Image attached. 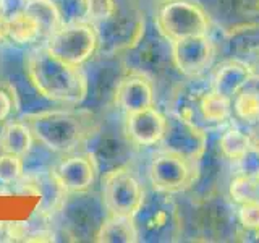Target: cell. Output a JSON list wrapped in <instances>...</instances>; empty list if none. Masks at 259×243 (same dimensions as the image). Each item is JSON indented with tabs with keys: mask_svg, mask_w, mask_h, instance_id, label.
Returning a JSON list of instances; mask_svg holds the SVG:
<instances>
[{
	"mask_svg": "<svg viewBox=\"0 0 259 243\" xmlns=\"http://www.w3.org/2000/svg\"><path fill=\"white\" fill-rule=\"evenodd\" d=\"M24 73L31 86L49 101L81 104L88 94V76L78 65L59 59L44 47H36L24 59Z\"/></svg>",
	"mask_w": 259,
	"mask_h": 243,
	"instance_id": "obj_1",
	"label": "cell"
},
{
	"mask_svg": "<svg viewBox=\"0 0 259 243\" xmlns=\"http://www.w3.org/2000/svg\"><path fill=\"white\" fill-rule=\"evenodd\" d=\"M37 143L54 152L70 154L84 146L97 132V120L91 110L65 109L26 113L23 117Z\"/></svg>",
	"mask_w": 259,
	"mask_h": 243,
	"instance_id": "obj_2",
	"label": "cell"
},
{
	"mask_svg": "<svg viewBox=\"0 0 259 243\" xmlns=\"http://www.w3.org/2000/svg\"><path fill=\"white\" fill-rule=\"evenodd\" d=\"M133 221L140 240L144 241H174L182 232V216L178 205L170 193L157 190L146 194Z\"/></svg>",
	"mask_w": 259,
	"mask_h": 243,
	"instance_id": "obj_3",
	"label": "cell"
},
{
	"mask_svg": "<svg viewBox=\"0 0 259 243\" xmlns=\"http://www.w3.org/2000/svg\"><path fill=\"white\" fill-rule=\"evenodd\" d=\"M101 190L105 211L123 217H135L146 196L141 182L126 166L107 170L102 175Z\"/></svg>",
	"mask_w": 259,
	"mask_h": 243,
	"instance_id": "obj_4",
	"label": "cell"
},
{
	"mask_svg": "<svg viewBox=\"0 0 259 243\" xmlns=\"http://www.w3.org/2000/svg\"><path fill=\"white\" fill-rule=\"evenodd\" d=\"M46 46L59 59L81 67L99 51V34L93 23H68L55 29Z\"/></svg>",
	"mask_w": 259,
	"mask_h": 243,
	"instance_id": "obj_5",
	"label": "cell"
},
{
	"mask_svg": "<svg viewBox=\"0 0 259 243\" xmlns=\"http://www.w3.org/2000/svg\"><path fill=\"white\" fill-rule=\"evenodd\" d=\"M156 26L170 40L207 34L210 18L207 12L190 0H165L156 16Z\"/></svg>",
	"mask_w": 259,
	"mask_h": 243,
	"instance_id": "obj_6",
	"label": "cell"
},
{
	"mask_svg": "<svg viewBox=\"0 0 259 243\" xmlns=\"http://www.w3.org/2000/svg\"><path fill=\"white\" fill-rule=\"evenodd\" d=\"M94 26L99 34V49L107 54L132 51L146 31L141 15L120 10L109 20L96 23Z\"/></svg>",
	"mask_w": 259,
	"mask_h": 243,
	"instance_id": "obj_7",
	"label": "cell"
},
{
	"mask_svg": "<svg viewBox=\"0 0 259 243\" xmlns=\"http://www.w3.org/2000/svg\"><path fill=\"white\" fill-rule=\"evenodd\" d=\"M160 144L165 151L178 154L191 162H199L207 149V135L198 124L170 112Z\"/></svg>",
	"mask_w": 259,
	"mask_h": 243,
	"instance_id": "obj_8",
	"label": "cell"
},
{
	"mask_svg": "<svg viewBox=\"0 0 259 243\" xmlns=\"http://www.w3.org/2000/svg\"><path fill=\"white\" fill-rule=\"evenodd\" d=\"M194 162L170 151L154 154L149 162V182L154 190L164 193H180L194 183Z\"/></svg>",
	"mask_w": 259,
	"mask_h": 243,
	"instance_id": "obj_9",
	"label": "cell"
},
{
	"mask_svg": "<svg viewBox=\"0 0 259 243\" xmlns=\"http://www.w3.org/2000/svg\"><path fill=\"white\" fill-rule=\"evenodd\" d=\"M99 166L93 152L67 154L52 170V175L65 193H83L88 191L96 182Z\"/></svg>",
	"mask_w": 259,
	"mask_h": 243,
	"instance_id": "obj_10",
	"label": "cell"
},
{
	"mask_svg": "<svg viewBox=\"0 0 259 243\" xmlns=\"http://www.w3.org/2000/svg\"><path fill=\"white\" fill-rule=\"evenodd\" d=\"M214 57V43L209 34L188 36L172 40L174 67L185 76H198Z\"/></svg>",
	"mask_w": 259,
	"mask_h": 243,
	"instance_id": "obj_11",
	"label": "cell"
},
{
	"mask_svg": "<svg viewBox=\"0 0 259 243\" xmlns=\"http://www.w3.org/2000/svg\"><path fill=\"white\" fill-rule=\"evenodd\" d=\"M112 97L117 107L125 113L152 107L154 102H156V94H154L151 78L143 71L130 68L123 75H120Z\"/></svg>",
	"mask_w": 259,
	"mask_h": 243,
	"instance_id": "obj_12",
	"label": "cell"
},
{
	"mask_svg": "<svg viewBox=\"0 0 259 243\" xmlns=\"http://www.w3.org/2000/svg\"><path fill=\"white\" fill-rule=\"evenodd\" d=\"M136 52V60H138V71H143L149 76V73H162L165 71L167 67L174 65L172 59V40L167 36H164L159 31V28L154 23V32L148 34L144 31L143 37L140 39L132 51Z\"/></svg>",
	"mask_w": 259,
	"mask_h": 243,
	"instance_id": "obj_13",
	"label": "cell"
},
{
	"mask_svg": "<svg viewBox=\"0 0 259 243\" xmlns=\"http://www.w3.org/2000/svg\"><path fill=\"white\" fill-rule=\"evenodd\" d=\"M167 115L152 107L125 113V136L135 146H156L162 141Z\"/></svg>",
	"mask_w": 259,
	"mask_h": 243,
	"instance_id": "obj_14",
	"label": "cell"
},
{
	"mask_svg": "<svg viewBox=\"0 0 259 243\" xmlns=\"http://www.w3.org/2000/svg\"><path fill=\"white\" fill-rule=\"evenodd\" d=\"M235 216L221 198H206L196 208V227L206 237H227L233 227Z\"/></svg>",
	"mask_w": 259,
	"mask_h": 243,
	"instance_id": "obj_15",
	"label": "cell"
},
{
	"mask_svg": "<svg viewBox=\"0 0 259 243\" xmlns=\"http://www.w3.org/2000/svg\"><path fill=\"white\" fill-rule=\"evenodd\" d=\"M199 5L207 12L209 18L227 23L229 28L253 23L259 16V0H199Z\"/></svg>",
	"mask_w": 259,
	"mask_h": 243,
	"instance_id": "obj_16",
	"label": "cell"
},
{
	"mask_svg": "<svg viewBox=\"0 0 259 243\" xmlns=\"http://www.w3.org/2000/svg\"><path fill=\"white\" fill-rule=\"evenodd\" d=\"M253 78L254 71L248 63L240 60H229L217 68L212 79V89L232 101L241 89H245L251 83Z\"/></svg>",
	"mask_w": 259,
	"mask_h": 243,
	"instance_id": "obj_17",
	"label": "cell"
},
{
	"mask_svg": "<svg viewBox=\"0 0 259 243\" xmlns=\"http://www.w3.org/2000/svg\"><path fill=\"white\" fill-rule=\"evenodd\" d=\"M225 51L230 60L245 62L259 52V21L229 28L225 34Z\"/></svg>",
	"mask_w": 259,
	"mask_h": 243,
	"instance_id": "obj_18",
	"label": "cell"
},
{
	"mask_svg": "<svg viewBox=\"0 0 259 243\" xmlns=\"http://www.w3.org/2000/svg\"><path fill=\"white\" fill-rule=\"evenodd\" d=\"M34 136L24 120H10L0 130V151L26 157L31 152Z\"/></svg>",
	"mask_w": 259,
	"mask_h": 243,
	"instance_id": "obj_19",
	"label": "cell"
},
{
	"mask_svg": "<svg viewBox=\"0 0 259 243\" xmlns=\"http://www.w3.org/2000/svg\"><path fill=\"white\" fill-rule=\"evenodd\" d=\"M94 241L101 243H135L140 241V235L135 225L133 217H123L109 214L104 217V221L97 230Z\"/></svg>",
	"mask_w": 259,
	"mask_h": 243,
	"instance_id": "obj_20",
	"label": "cell"
},
{
	"mask_svg": "<svg viewBox=\"0 0 259 243\" xmlns=\"http://www.w3.org/2000/svg\"><path fill=\"white\" fill-rule=\"evenodd\" d=\"M232 101L215 93L212 88L201 94L198 101V113L207 124H224L232 117Z\"/></svg>",
	"mask_w": 259,
	"mask_h": 243,
	"instance_id": "obj_21",
	"label": "cell"
},
{
	"mask_svg": "<svg viewBox=\"0 0 259 243\" xmlns=\"http://www.w3.org/2000/svg\"><path fill=\"white\" fill-rule=\"evenodd\" d=\"M26 12L34 18L40 28V37H49L62 26V16L54 0H28Z\"/></svg>",
	"mask_w": 259,
	"mask_h": 243,
	"instance_id": "obj_22",
	"label": "cell"
},
{
	"mask_svg": "<svg viewBox=\"0 0 259 243\" xmlns=\"http://www.w3.org/2000/svg\"><path fill=\"white\" fill-rule=\"evenodd\" d=\"M40 37V28L37 21L26 12L8 18V39L16 44L36 43Z\"/></svg>",
	"mask_w": 259,
	"mask_h": 243,
	"instance_id": "obj_23",
	"label": "cell"
},
{
	"mask_svg": "<svg viewBox=\"0 0 259 243\" xmlns=\"http://www.w3.org/2000/svg\"><path fill=\"white\" fill-rule=\"evenodd\" d=\"M132 144L128 141V138L125 136V140H121V138L118 136H102L99 141H97L96 144V149L91 151L93 156L96 159V162L99 160H105L109 162V164L112 166V169L115 167H120L121 164H118V160L125 159L126 156V149L128 146Z\"/></svg>",
	"mask_w": 259,
	"mask_h": 243,
	"instance_id": "obj_24",
	"label": "cell"
},
{
	"mask_svg": "<svg viewBox=\"0 0 259 243\" xmlns=\"http://www.w3.org/2000/svg\"><path fill=\"white\" fill-rule=\"evenodd\" d=\"M217 146H219V152H221L222 157L238 162L240 157L251 146V138L248 133L241 132L238 128H229L222 133L221 138H219Z\"/></svg>",
	"mask_w": 259,
	"mask_h": 243,
	"instance_id": "obj_25",
	"label": "cell"
},
{
	"mask_svg": "<svg viewBox=\"0 0 259 243\" xmlns=\"http://www.w3.org/2000/svg\"><path fill=\"white\" fill-rule=\"evenodd\" d=\"M232 109L240 120L251 125L259 120V91L254 88H245L232 99Z\"/></svg>",
	"mask_w": 259,
	"mask_h": 243,
	"instance_id": "obj_26",
	"label": "cell"
},
{
	"mask_svg": "<svg viewBox=\"0 0 259 243\" xmlns=\"http://www.w3.org/2000/svg\"><path fill=\"white\" fill-rule=\"evenodd\" d=\"M229 194L232 201L238 205L259 199V177H249L245 174L237 175L229 185Z\"/></svg>",
	"mask_w": 259,
	"mask_h": 243,
	"instance_id": "obj_27",
	"label": "cell"
},
{
	"mask_svg": "<svg viewBox=\"0 0 259 243\" xmlns=\"http://www.w3.org/2000/svg\"><path fill=\"white\" fill-rule=\"evenodd\" d=\"M59 7V12L62 16V23H79L88 20L89 5L88 0H54Z\"/></svg>",
	"mask_w": 259,
	"mask_h": 243,
	"instance_id": "obj_28",
	"label": "cell"
},
{
	"mask_svg": "<svg viewBox=\"0 0 259 243\" xmlns=\"http://www.w3.org/2000/svg\"><path fill=\"white\" fill-rule=\"evenodd\" d=\"M23 157L15 156V154L10 152L0 154V182L7 185L16 183L23 177Z\"/></svg>",
	"mask_w": 259,
	"mask_h": 243,
	"instance_id": "obj_29",
	"label": "cell"
},
{
	"mask_svg": "<svg viewBox=\"0 0 259 243\" xmlns=\"http://www.w3.org/2000/svg\"><path fill=\"white\" fill-rule=\"evenodd\" d=\"M237 219L246 232L256 233L259 230V199L241 202L237 213Z\"/></svg>",
	"mask_w": 259,
	"mask_h": 243,
	"instance_id": "obj_30",
	"label": "cell"
},
{
	"mask_svg": "<svg viewBox=\"0 0 259 243\" xmlns=\"http://www.w3.org/2000/svg\"><path fill=\"white\" fill-rule=\"evenodd\" d=\"M88 5H89L88 20H91L93 24L109 20L118 10L115 0H88Z\"/></svg>",
	"mask_w": 259,
	"mask_h": 243,
	"instance_id": "obj_31",
	"label": "cell"
},
{
	"mask_svg": "<svg viewBox=\"0 0 259 243\" xmlns=\"http://www.w3.org/2000/svg\"><path fill=\"white\" fill-rule=\"evenodd\" d=\"M240 167V174L249 177H259V146L251 143L246 152L237 162Z\"/></svg>",
	"mask_w": 259,
	"mask_h": 243,
	"instance_id": "obj_32",
	"label": "cell"
},
{
	"mask_svg": "<svg viewBox=\"0 0 259 243\" xmlns=\"http://www.w3.org/2000/svg\"><path fill=\"white\" fill-rule=\"evenodd\" d=\"M26 4L28 0H0V10L4 16L12 18V16L26 10Z\"/></svg>",
	"mask_w": 259,
	"mask_h": 243,
	"instance_id": "obj_33",
	"label": "cell"
},
{
	"mask_svg": "<svg viewBox=\"0 0 259 243\" xmlns=\"http://www.w3.org/2000/svg\"><path fill=\"white\" fill-rule=\"evenodd\" d=\"M12 110H13V102H12L10 93L0 88V124L10 117Z\"/></svg>",
	"mask_w": 259,
	"mask_h": 243,
	"instance_id": "obj_34",
	"label": "cell"
},
{
	"mask_svg": "<svg viewBox=\"0 0 259 243\" xmlns=\"http://www.w3.org/2000/svg\"><path fill=\"white\" fill-rule=\"evenodd\" d=\"M8 39V18L0 13V43Z\"/></svg>",
	"mask_w": 259,
	"mask_h": 243,
	"instance_id": "obj_35",
	"label": "cell"
},
{
	"mask_svg": "<svg viewBox=\"0 0 259 243\" xmlns=\"http://www.w3.org/2000/svg\"><path fill=\"white\" fill-rule=\"evenodd\" d=\"M249 138H251V143L259 146V120L256 124H251V133H248Z\"/></svg>",
	"mask_w": 259,
	"mask_h": 243,
	"instance_id": "obj_36",
	"label": "cell"
},
{
	"mask_svg": "<svg viewBox=\"0 0 259 243\" xmlns=\"http://www.w3.org/2000/svg\"><path fill=\"white\" fill-rule=\"evenodd\" d=\"M0 13H2V10H0Z\"/></svg>",
	"mask_w": 259,
	"mask_h": 243,
	"instance_id": "obj_37",
	"label": "cell"
}]
</instances>
